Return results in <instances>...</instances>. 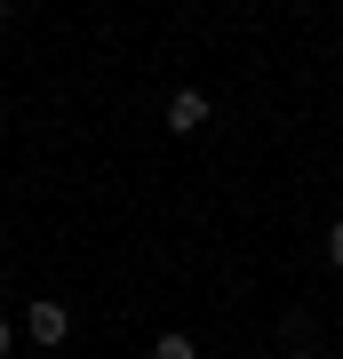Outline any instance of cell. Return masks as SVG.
<instances>
[{
  "mask_svg": "<svg viewBox=\"0 0 343 359\" xmlns=\"http://www.w3.org/2000/svg\"><path fill=\"white\" fill-rule=\"evenodd\" d=\"M25 335H32V344H64V335H72V311L40 295V304H25Z\"/></svg>",
  "mask_w": 343,
  "mask_h": 359,
  "instance_id": "6da1fadb",
  "label": "cell"
},
{
  "mask_svg": "<svg viewBox=\"0 0 343 359\" xmlns=\"http://www.w3.org/2000/svg\"><path fill=\"white\" fill-rule=\"evenodd\" d=\"M288 359H311V351H288Z\"/></svg>",
  "mask_w": 343,
  "mask_h": 359,
  "instance_id": "8992f818",
  "label": "cell"
},
{
  "mask_svg": "<svg viewBox=\"0 0 343 359\" xmlns=\"http://www.w3.org/2000/svg\"><path fill=\"white\" fill-rule=\"evenodd\" d=\"M152 359H200V344H191V335H176V327H168L160 344H152Z\"/></svg>",
  "mask_w": 343,
  "mask_h": 359,
  "instance_id": "3957f363",
  "label": "cell"
},
{
  "mask_svg": "<svg viewBox=\"0 0 343 359\" xmlns=\"http://www.w3.org/2000/svg\"><path fill=\"white\" fill-rule=\"evenodd\" d=\"M0 16H8V0H0Z\"/></svg>",
  "mask_w": 343,
  "mask_h": 359,
  "instance_id": "52a82bcc",
  "label": "cell"
},
{
  "mask_svg": "<svg viewBox=\"0 0 343 359\" xmlns=\"http://www.w3.org/2000/svg\"><path fill=\"white\" fill-rule=\"evenodd\" d=\"M168 128H176V136H200L208 128V96L200 88H176V96H168Z\"/></svg>",
  "mask_w": 343,
  "mask_h": 359,
  "instance_id": "7a4b0ae2",
  "label": "cell"
},
{
  "mask_svg": "<svg viewBox=\"0 0 343 359\" xmlns=\"http://www.w3.org/2000/svg\"><path fill=\"white\" fill-rule=\"evenodd\" d=\"M8 344H16V327H8V320H0V359H8Z\"/></svg>",
  "mask_w": 343,
  "mask_h": 359,
  "instance_id": "5b68a950",
  "label": "cell"
},
{
  "mask_svg": "<svg viewBox=\"0 0 343 359\" xmlns=\"http://www.w3.org/2000/svg\"><path fill=\"white\" fill-rule=\"evenodd\" d=\"M328 264H335V271H343V224H335V231H328Z\"/></svg>",
  "mask_w": 343,
  "mask_h": 359,
  "instance_id": "277c9868",
  "label": "cell"
}]
</instances>
